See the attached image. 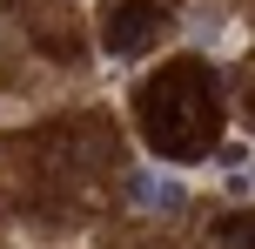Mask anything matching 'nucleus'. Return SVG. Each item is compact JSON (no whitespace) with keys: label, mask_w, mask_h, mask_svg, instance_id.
<instances>
[{"label":"nucleus","mask_w":255,"mask_h":249,"mask_svg":"<svg viewBox=\"0 0 255 249\" xmlns=\"http://www.w3.org/2000/svg\"><path fill=\"white\" fill-rule=\"evenodd\" d=\"M141 135L161 162H195L222 142V88L202 61H175L141 88Z\"/></svg>","instance_id":"f257e3e1"},{"label":"nucleus","mask_w":255,"mask_h":249,"mask_svg":"<svg viewBox=\"0 0 255 249\" xmlns=\"http://www.w3.org/2000/svg\"><path fill=\"white\" fill-rule=\"evenodd\" d=\"M161 34H168V7L161 0H121V7L108 13V27H101V47L115 54V61H141Z\"/></svg>","instance_id":"f03ea898"},{"label":"nucleus","mask_w":255,"mask_h":249,"mask_svg":"<svg viewBox=\"0 0 255 249\" xmlns=\"http://www.w3.org/2000/svg\"><path fill=\"white\" fill-rule=\"evenodd\" d=\"M128 196H134L141 209H181V189L161 182V175H134V182H128Z\"/></svg>","instance_id":"7ed1b4c3"},{"label":"nucleus","mask_w":255,"mask_h":249,"mask_svg":"<svg viewBox=\"0 0 255 249\" xmlns=\"http://www.w3.org/2000/svg\"><path fill=\"white\" fill-rule=\"evenodd\" d=\"M222 175H229L235 189H242V182L255 189V155H249V148H229V155H222Z\"/></svg>","instance_id":"20e7f679"},{"label":"nucleus","mask_w":255,"mask_h":249,"mask_svg":"<svg viewBox=\"0 0 255 249\" xmlns=\"http://www.w3.org/2000/svg\"><path fill=\"white\" fill-rule=\"evenodd\" d=\"M222 243L229 249H255V216H229L222 223Z\"/></svg>","instance_id":"39448f33"}]
</instances>
